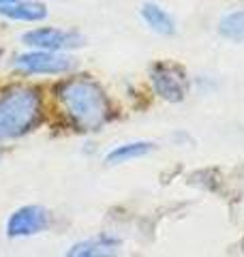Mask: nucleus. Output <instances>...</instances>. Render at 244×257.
I'll return each instance as SVG.
<instances>
[{"label":"nucleus","mask_w":244,"mask_h":257,"mask_svg":"<svg viewBox=\"0 0 244 257\" xmlns=\"http://www.w3.org/2000/svg\"><path fill=\"white\" fill-rule=\"evenodd\" d=\"M152 150H154L152 142H129V144H120L111 152H107L105 161H107V165H122L133 159H142Z\"/></svg>","instance_id":"9d476101"},{"label":"nucleus","mask_w":244,"mask_h":257,"mask_svg":"<svg viewBox=\"0 0 244 257\" xmlns=\"http://www.w3.org/2000/svg\"><path fill=\"white\" fill-rule=\"evenodd\" d=\"M150 82L154 92L169 103H180L189 92V77H186L184 69L172 62L154 64L150 71Z\"/></svg>","instance_id":"20e7f679"},{"label":"nucleus","mask_w":244,"mask_h":257,"mask_svg":"<svg viewBox=\"0 0 244 257\" xmlns=\"http://www.w3.org/2000/svg\"><path fill=\"white\" fill-rule=\"evenodd\" d=\"M41 120V96L32 88H11L0 96V140L26 135Z\"/></svg>","instance_id":"f03ea898"},{"label":"nucleus","mask_w":244,"mask_h":257,"mask_svg":"<svg viewBox=\"0 0 244 257\" xmlns=\"http://www.w3.org/2000/svg\"><path fill=\"white\" fill-rule=\"evenodd\" d=\"M7 3H15V0H0V5H7Z\"/></svg>","instance_id":"f8f14e48"},{"label":"nucleus","mask_w":244,"mask_h":257,"mask_svg":"<svg viewBox=\"0 0 244 257\" xmlns=\"http://www.w3.org/2000/svg\"><path fill=\"white\" fill-rule=\"evenodd\" d=\"M120 242L109 236H96L90 240H81L69 248V255H81V257H99V255H116Z\"/></svg>","instance_id":"1a4fd4ad"},{"label":"nucleus","mask_w":244,"mask_h":257,"mask_svg":"<svg viewBox=\"0 0 244 257\" xmlns=\"http://www.w3.org/2000/svg\"><path fill=\"white\" fill-rule=\"evenodd\" d=\"M0 15L15 22H41L47 18V7L37 0H15L0 5Z\"/></svg>","instance_id":"0eeeda50"},{"label":"nucleus","mask_w":244,"mask_h":257,"mask_svg":"<svg viewBox=\"0 0 244 257\" xmlns=\"http://www.w3.org/2000/svg\"><path fill=\"white\" fill-rule=\"evenodd\" d=\"M22 41L35 50H47V52H67L73 47L84 45L77 32L73 30H60V28H35L22 35Z\"/></svg>","instance_id":"39448f33"},{"label":"nucleus","mask_w":244,"mask_h":257,"mask_svg":"<svg viewBox=\"0 0 244 257\" xmlns=\"http://www.w3.org/2000/svg\"><path fill=\"white\" fill-rule=\"evenodd\" d=\"M142 20L146 22V26H148L152 32H157V35H163V37H169V35H174V20H172V15H169L163 7L159 5H154V3H146L142 5Z\"/></svg>","instance_id":"6e6552de"},{"label":"nucleus","mask_w":244,"mask_h":257,"mask_svg":"<svg viewBox=\"0 0 244 257\" xmlns=\"http://www.w3.org/2000/svg\"><path fill=\"white\" fill-rule=\"evenodd\" d=\"M58 99L69 118L81 131L101 128L111 114L107 94L90 79H69L58 88Z\"/></svg>","instance_id":"f257e3e1"},{"label":"nucleus","mask_w":244,"mask_h":257,"mask_svg":"<svg viewBox=\"0 0 244 257\" xmlns=\"http://www.w3.org/2000/svg\"><path fill=\"white\" fill-rule=\"evenodd\" d=\"M218 30L229 41H244V11L227 13L218 24Z\"/></svg>","instance_id":"9b49d317"},{"label":"nucleus","mask_w":244,"mask_h":257,"mask_svg":"<svg viewBox=\"0 0 244 257\" xmlns=\"http://www.w3.org/2000/svg\"><path fill=\"white\" fill-rule=\"evenodd\" d=\"M75 60L62 52L35 50L15 58V69L26 75H62L75 69Z\"/></svg>","instance_id":"7ed1b4c3"},{"label":"nucleus","mask_w":244,"mask_h":257,"mask_svg":"<svg viewBox=\"0 0 244 257\" xmlns=\"http://www.w3.org/2000/svg\"><path fill=\"white\" fill-rule=\"evenodd\" d=\"M52 216L43 206H24L15 210L7 221V236L9 238H26L50 227Z\"/></svg>","instance_id":"423d86ee"}]
</instances>
